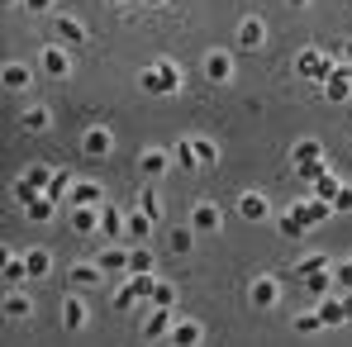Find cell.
I'll return each mask as SVG.
<instances>
[{
    "label": "cell",
    "instance_id": "obj_51",
    "mask_svg": "<svg viewBox=\"0 0 352 347\" xmlns=\"http://www.w3.org/2000/svg\"><path fill=\"white\" fill-rule=\"evenodd\" d=\"M286 5H291V10H305V5H309V0H286Z\"/></svg>",
    "mask_w": 352,
    "mask_h": 347
},
{
    "label": "cell",
    "instance_id": "obj_19",
    "mask_svg": "<svg viewBox=\"0 0 352 347\" xmlns=\"http://www.w3.org/2000/svg\"><path fill=\"white\" fill-rule=\"evenodd\" d=\"M100 276H105V271H100V262H72V267H67V286H72V290L100 286Z\"/></svg>",
    "mask_w": 352,
    "mask_h": 347
},
{
    "label": "cell",
    "instance_id": "obj_49",
    "mask_svg": "<svg viewBox=\"0 0 352 347\" xmlns=\"http://www.w3.org/2000/svg\"><path fill=\"white\" fill-rule=\"evenodd\" d=\"M343 309H348V324H352V290H343Z\"/></svg>",
    "mask_w": 352,
    "mask_h": 347
},
{
    "label": "cell",
    "instance_id": "obj_22",
    "mask_svg": "<svg viewBox=\"0 0 352 347\" xmlns=\"http://www.w3.org/2000/svg\"><path fill=\"white\" fill-rule=\"evenodd\" d=\"M19 128H24V133H48V128H53V110H48V105H24V110H19Z\"/></svg>",
    "mask_w": 352,
    "mask_h": 347
},
{
    "label": "cell",
    "instance_id": "obj_33",
    "mask_svg": "<svg viewBox=\"0 0 352 347\" xmlns=\"http://www.w3.org/2000/svg\"><path fill=\"white\" fill-rule=\"evenodd\" d=\"M58 210H62L58 200H48V195H38V200H34V205L24 210V219H34V224H48V219H53Z\"/></svg>",
    "mask_w": 352,
    "mask_h": 347
},
{
    "label": "cell",
    "instance_id": "obj_38",
    "mask_svg": "<svg viewBox=\"0 0 352 347\" xmlns=\"http://www.w3.org/2000/svg\"><path fill=\"white\" fill-rule=\"evenodd\" d=\"M153 267H157V252H148V247H133V252H129V276L153 271Z\"/></svg>",
    "mask_w": 352,
    "mask_h": 347
},
{
    "label": "cell",
    "instance_id": "obj_50",
    "mask_svg": "<svg viewBox=\"0 0 352 347\" xmlns=\"http://www.w3.org/2000/svg\"><path fill=\"white\" fill-rule=\"evenodd\" d=\"M105 5H115V10H124V5H133V0H105Z\"/></svg>",
    "mask_w": 352,
    "mask_h": 347
},
{
    "label": "cell",
    "instance_id": "obj_25",
    "mask_svg": "<svg viewBox=\"0 0 352 347\" xmlns=\"http://www.w3.org/2000/svg\"><path fill=\"white\" fill-rule=\"evenodd\" d=\"M0 309H5L10 324H24V319L34 314V300H29L24 290H5V304H0Z\"/></svg>",
    "mask_w": 352,
    "mask_h": 347
},
{
    "label": "cell",
    "instance_id": "obj_21",
    "mask_svg": "<svg viewBox=\"0 0 352 347\" xmlns=\"http://www.w3.org/2000/svg\"><path fill=\"white\" fill-rule=\"evenodd\" d=\"M86 324H91L86 300H81V295H67V300H62V328H72V333H76V328H86Z\"/></svg>",
    "mask_w": 352,
    "mask_h": 347
},
{
    "label": "cell",
    "instance_id": "obj_48",
    "mask_svg": "<svg viewBox=\"0 0 352 347\" xmlns=\"http://www.w3.org/2000/svg\"><path fill=\"white\" fill-rule=\"evenodd\" d=\"M338 62H343V67H348V71H352V38H348V43H343V48H338Z\"/></svg>",
    "mask_w": 352,
    "mask_h": 347
},
{
    "label": "cell",
    "instance_id": "obj_20",
    "mask_svg": "<svg viewBox=\"0 0 352 347\" xmlns=\"http://www.w3.org/2000/svg\"><path fill=\"white\" fill-rule=\"evenodd\" d=\"M67 229L76 238H96L100 233V210H67Z\"/></svg>",
    "mask_w": 352,
    "mask_h": 347
},
{
    "label": "cell",
    "instance_id": "obj_28",
    "mask_svg": "<svg viewBox=\"0 0 352 347\" xmlns=\"http://www.w3.org/2000/svg\"><path fill=\"white\" fill-rule=\"evenodd\" d=\"M172 328H176L172 309H153V314H148V324H143V333H148L153 343H162V338H172Z\"/></svg>",
    "mask_w": 352,
    "mask_h": 347
},
{
    "label": "cell",
    "instance_id": "obj_15",
    "mask_svg": "<svg viewBox=\"0 0 352 347\" xmlns=\"http://www.w3.org/2000/svg\"><path fill=\"white\" fill-rule=\"evenodd\" d=\"M319 96H324V100H333V105L352 100V71H348V67H338V71H333V76L319 86Z\"/></svg>",
    "mask_w": 352,
    "mask_h": 347
},
{
    "label": "cell",
    "instance_id": "obj_34",
    "mask_svg": "<svg viewBox=\"0 0 352 347\" xmlns=\"http://www.w3.org/2000/svg\"><path fill=\"white\" fill-rule=\"evenodd\" d=\"M72 186H76V176H72V172H58L53 181H48V200H58L62 210H67V195H72Z\"/></svg>",
    "mask_w": 352,
    "mask_h": 347
},
{
    "label": "cell",
    "instance_id": "obj_23",
    "mask_svg": "<svg viewBox=\"0 0 352 347\" xmlns=\"http://www.w3.org/2000/svg\"><path fill=\"white\" fill-rule=\"evenodd\" d=\"M172 347H200L205 343V324H195V319H176L172 338H167Z\"/></svg>",
    "mask_w": 352,
    "mask_h": 347
},
{
    "label": "cell",
    "instance_id": "obj_5",
    "mask_svg": "<svg viewBox=\"0 0 352 347\" xmlns=\"http://www.w3.org/2000/svg\"><path fill=\"white\" fill-rule=\"evenodd\" d=\"M200 71H205V81H214V86H229L234 81V53H224V48H210L205 62H200Z\"/></svg>",
    "mask_w": 352,
    "mask_h": 347
},
{
    "label": "cell",
    "instance_id": "obj_31",
    "mask_svg": "<svg viewBox=\"0 0 352 347\" xmlns=\"http://www.w3.org/2000/svg\"><path fill=\"white\" fill-rule=\"evenodd\" d=\"M338 190H343V176H333V172H324L319 181H309V195H319V200H338Z\"/></svg>",
    "mask_w": 352,
    "mask_h": 347
},
{
    "label": "cell",
    "instance_id": "obj_14",
    "mask_svg": "<svg viewBox=\"0 0 352 347\" xmlns=\"http://www.w3.org/2000/svg\"><path fill=\"white\" fill-rule=\"evenodd\" d=\"M295 214L305 219V229H319V224H324V219H333L338 210H333L329 200H319V195H309V200H300V205H295Z\"/></svg>",
    "mask_w": 352,
    "mask_h": 347
},
{
    "label": "cell",
    "instance_id": "obj_53",
    "mask_svg": "<svg viewBox=\"0 0 352 347\" xmlns=\"http://www.w3.org/2000/svg\"><path fill=\"white\" fill-rule=\"evenodd\" d=\"M143 5H167V0H143Z\"/></svg>",
    "mask_w": 352,
    "mask_h": 347
},
{
    "label": "cell",
    "instance_id": "obj_40",
    "mask_svg": "<svg viewBox=\"0 0 352 347\" xmlns=\"http://www.w3.org/2000/svg\"><path fill=\"white\" fill-rule=\"evenodd\" d=\"M110 304H115L119 314H129V309H133V304H138V295H133V286H129V281H124V286H119L115 295H110Z\"/></svg>",
    "mask_w": 352,
    "mask_h": 347
},
{
    "label": "cell",
    "instance_id": "obj_13",
    "mask_svg": "<svg viewBox=\"0 0 352 347\" xmlns=\"http://www.w3.org/2000/svg\"><path fill=\"white\" fill-rule=\"evenodd\" d=\"M186 138H190L195 172H210V167H219V143H214V138H200V133H186Z\"/></svg>",
    "mask_w": 352,
    "mask_h": 347
},
{
    "label": "cell",
    "instance_id": "obj_54",
    "mask_svg": "<svg viewBox=\"0 0 352 347\" xmlns=\"http://www.w3.org/2000/svg\"><path fill=\"white\" fill-rule=\"evenodd\" d=\"M348 262H352V252H348Z\"/></svg>",
    "mask_w": 352,
    "mask_h": 347
},
{
    "label": "cell",
    "instance_id": "obj_36",
    "mask_svg": "<svg viewBox=\"0 0 352 347\" xmlns=\"http://www.w3.org/2000/svg\"><path fill=\"white\" fill-rule=\"evenodd\" d=\"M10 195H14V205H19V210H29V205H34V200H38V195H43V190H38V186H34V181H29V176H19V181H14V190H10Z\"/></svg>",
    "mask_w": 352,
    "mask_h": 347
},
{
    "label": "cell",
    "instance_id": "obj_11",
    "mask_svg": "<svg viewBox=\"0 0 352 347\" xmlns=\"http://www.w3.org/2000/svg\"><path fill=\"white\" fill-rule=\"evenodd\" d=\"M190 229L195 233H219L224 229V210H219L214 200H200V205L190 210Z\"/></svg>",
    "mask_w": 352,
    "mask_h": 347
},
{
    "label": "cell",
    "instance_id": "obj_10",
    "mask_svg": "<svg viewBox=\"0 0 352 347\" xmlns=\"http://www.w3.org/2000/svg\"><path fill=\"white\" fill-rule=\"evenodd\" d=\"M0 86H5L10 96H24V91L34 86V67H29V62H5V67H0Z\"/></svg>",
    "mask_w": 352,
    "mask_h": 347
},
{
    "label": "cell",
    "instance_id": "obj_30",
    "mask_svg": "<svg viewBox=\"0 0 352 347\" xmlns=\"http://www.w3.org/2000/svg\"><path fill=\"white\" fill-rule=\"evenodd\" d=\"M153 224H157V219H148V214L129 210V243H133V247H143V243L153 238Z\"/></svg>",
    "mask_w": 352,
    "mask_h": 347
},
{
    "label": "cell",
    "instance_id": "obj_29",
    "mask_svg": "<svg viewBox=\"0 0 352 347\" xmlns=\"http://www.w3.org/2000/svg\"><path fill=\"white\" fill-rule=\"evenodd\" d=\"M24 262H29V276H34V281L53 276V252H48V247H24Z\"/></svg>",
    "mask_w": 352,
    "mask_h": 347
},
{
    "label": "cell",
    "instance_id": "obj_52",
    "mask_svg": "<svg viewBox=\"0 0 352 347\" xmlns=\"http://www.w3.org/2000/svg\"><path fill=\"white\" fill-rule=\"evenodd\" d=\"M0 5H5V10H14V5H24V0H0Z\"/></svg>",
    "mask_w": 352,
    "mask_h": 347
},
{
    "label": "cell",
    "instance_id": "obj_46",
    "mask_svg": "<svg viewBox=\"0 0 352 347\" xmlns=\"http://www.w3.org/2000/svg\"><path fill=\"white\" fill-rule=\"evenodd\" d=\"M333 210H338V214H352V186H343V190H338V200H333Z\"/></svg>",
    "mask_w": 352,
    "mask_h": 347
},
{
    "label": "cell",
    "instance_id": "obj_4",
    "mask_svg": "<svg viewBox=\"0 0 352 347\" xmlns=\"http://www.w3.org/2000/svg\"><path fill=\"white\" fill-rule=\"evenodd\" d=\"M172 148H143L138 153V176H148V181H162V176H172Z\"/></svg>",
    "mask_w": 352,
    "mask_h": 347
},
{
    "label": "cell",
    "instance_id": "obj_2",
    "mask_svg": "<svg viewBox=\"0 0 352 347\" xmlns=\"http://www.w3.org/2000/svg\"><path fill=\"white\" fill-rule=\"evenodd\" d=\"M338 67H343V62L329 58V53H319V48H300V58H295V71H300L305 81H314V86H324Z\"/></svg>",
    "mask_w": 352,
    "mask_h": 347
},
{
    "label": "cell",
    "instance_id": "obj_43",
    "mask_svg": "<svg viewBox=\"0 0 352 347\" xmlns=\"http://www.w3.org/2000/svg\"><path fill=\"white\" fill-rule=\"evenodd\" d=\"M172 304H176V286L157 281V290H153V309H172Z\"/></svg>",
    "mask_w": 352,
    "mask_h": 347
},
{
    "label": "cell",
    "instance_id": "obj_41",
    "mask_svg": "<svg viewBox=\"0 0 352 347\" xmlns=\"http://www.w3.org/2000/svg\"><path fill=\"white\" fill-rule=\"evenodd\" d=\"M291 328H295V333H319V328H324V319H319V309H309V314H295Z\"/></svg>",
    "mask_w": 352,
    "mask_h": 347
},
{
    "label": "cell",
    "instance_id": "obj_27",
    "mask_svg": "<svg viewBox=\"0 0 352 347\" xmlns=\"http://www.w3.org/2000/svg\"><path fill=\"white\" fill-rule=\"evenodd\" d=\"M319 271H333V262H329V252H309V257H300L295 262V281H309V276H319Z\"/></svg>",
    "mask_w": 352,
    "mask_h": 347
},
{
    "label": "cell",
    "instance_id": "obj_47",
    "mask_svg": "<svg viewBox=\"0 0 352 347\" xmlns=\"http://www.w3.org/2000/svg\"><path fill=\"white\" fill-rule=\"evenodd\" d=\"M53 5H58V0H24V10H29V14H48Z\"/></svg>",
    "mask_w": 352,
    "mask_h": 347
},
{
    "label": "cell",
    "instance_id": "obj_18",
    "mask_svg": "<svg viewBox=\"0 0 352 347\" xmlns=\"http://www.w3.org/2000/svg\"><path fill=\"white\" fill-rule=\"evenodd\" d=\"M248 300H252L257 309H272V304L281 300V281H276V276H257V281L248 286Z\"/></svg>",
    "mask_w": 352,
    "mask_h": 347
},
{
    "label": "cell",
    "instance_id": "obj_8",
    "mask_svg": "<svg viewBox=\"0 0 352 347\" xmlns=\"http://www.w3.org/2000/svg\"><path fill=\"white\" fill-rule=\"evenodd\" d=\"M0 281H5V290H24L29 281H34L24 252H5V262H0Z\"/></svg>",
    "mask_w": 352,
    "mask_h": 347
},
{
    "label": "cell",
    "instance_id": "obj_7",
    "mask_svg": "<svg viewBox=\"0 0 352 347\" xmlns=\"http://www.w3.org/2000/svg\"><path fill=\"white\" fill-rule=\"evenodd\" d=\"M38 71H43V76H53V81L72 76V53H67L62 43H48V48L38 53Z\"/></svg>",
    "mask_w": 352,
    "mask_h": 347
},
{
    "label": "cell",
    "instance_id": "obj_17",
    "mask_svg": "<svg viewBox=\"0 0 352 347\" xmlns=\"http://www.w3.org/2000/svg\"><path fill=\"white\" fill-rule=\"evenodd\" d=\"M238 214H243L248 224H262V219L272 214V205H267L262 190H243V195H238Z\"/></svg>",
    "mask_w": 352,
    "mask_h": 347
},
{
    "label": "cell",
    "instance_id": "obj_6",
    "mask_svg": "<svg viewBox=\"0 0 352 347\" xmlns=\"http://www.w3.org/2000/svg\"><path fill=\"white\" fill-rule=\"evenodd\" d=\"M234 43L243 48V53H257V48L267 43V24H262L257 14H243V19H238V29H234Z\"/></svg>",
    "mask_w": 352,
    "mask_h": 347
},
{
    "label": "cell",
    "instance_id": "obj_3",
    "mask_svg": "<svg viewBox=\"0 0 352 347\" xmlns=\"http://www.w3.org/2000/svg\"><path fill=\"white\" fill-rule=\"evenodd\" d=\"M100 205H105V186L76 176V186H72V195H67V210H100Z\"/></svg>",
    "mask_w": 352,
    "mask_h": 347
},
{
    "label": "cell",
    "instance_id": "obj_24",
    "mask_svg": "<svg viewBox=\"0 0 352 347\" xmlns=\"http://www.w3.org/2000/svg\"><path fill=\"white\" fill-rule=\"evenodd\" d=\"M133 210L148 214V219H162V190H157V181H148V186L133 195Z\"/></svg>",
    "mask_w": 352,
    "mask_h": 347
},
{
    "label": "cell",
    "instance_id": "obj_9",
    "mask_svg": "<svg viewBox=\"0 0 352 347\" xmlns=\"http://www.w3.org/2000/svg\"><path fill=\"white\" fill-rule=\"evenodd\" d=\"M314 162H329V157H324V138H295L291 143V167L305 172V167H314Z\"/></svg>",
    "mask_w": 352,
    "mask_h": 347
},
{
    "label": "cell",
    "instance_id": "obj_12",
    "mask_svg": "<svg viewBox=\"0 0 352 347\" xmlns=\"http://www.w3.org/2000/svg\"><path fill=\"white\" fill-rule=\"evenodd\" d=\"M100 238H105V243H115V238H129V210L100 205Z\"/></svg>",
    "mask_w": 352,
    "mask_h": 347
},
{
    "label": "cell",
    "instance_id": "obj_35",
    "mask_svg": "<svg viewBox=\"0 0 352 347\" xmlns=\"http://www.w3.org/2000/svg\"><path fill=\"white\" fill-rule=\"evenodd\" d=\"M96 262H100V271H105V276H110V271H129V252H119V247L96 252Z\"/></svg>",
    "mask_w": 352,
    "mask_h": 347
},
{
    "label": "cell",
    "instance_id": "obj_26",
    "mask_svg": "<svg viewBox=\"0 0 352 347\" xmlns=\"http://www.w3.org/2000/svg\"><path fill=\"white\" fill-rule=\"evenodd\" d=\"M319 319H324V328H338V324H348V309H343V295H338V290L319 300Z\"/></svg>",
    "mask_w": 352,
    "mask_h": 347
},
{
    "label": "cell",
    "instance_id": "obj_1",
    "mask_svg": "<svg viewBox=\"0 0 352 347\" xmlns=\"http://www.w3.org/2000/svg\"><path fill=\"white\" fill-rule=\"evenodd\" d=\"M138 91L143 96H176L181 91V67L172 58H157L138 71Z\"/></svg>",
    "mask_w": 352,
    "mask_h": 347
},
{
    "label": "cell",
    "instance_id": "obj_37",
    "mask_svg": "<svg viewBox=\"0 0 352 347\" xmlns=\"http://www.w3.org/2000/svg\"><path fill=\"white\" fill-rule=\"evenodd\" d=\"M276 233H281V238H305V219H300V214H295V210H286V214H281V219H276Z\"/></svg>",
    "mask_w": 352,
    "mask_h": 347
},
{
    "label": "cell",
    "instance_id": "obj_42",
    "mask_svg": "<svg viewBox=\"0 0 352 347\" xmlns=\"http://www.w3.org/2000/svg\"><path fill=\"white\" fill-rule=\"evenodd\" d=\"M172 157H176V167H181V172H195V157H190V138H176Z\"/></svg>",
    "mask_w": 352,
    "mask_h": 347
},
{
    "label": "cell",
    "instance_id": "obj_39",
    "mask_svg": "<svg viewBox=\"0 0 352 347\" xmlns=\"http://www.w3.org/2000/svg\"><path fill=\"white\" fill-rule=\"evenodd\" d=\"M333 286H338V281H333V271H319V276H309V281H305V290H309L314 300H324V295H333Z\"/></svg>",
    "mask_w": 352,
    "mask_h": 347
},
{
    "label": "cell",
    "instance_id": "obj_45",
    "mask_svg": "<svg viewBox=\"0 0 352 347\" xmlns=\"http://www.w3.org/2000/svg\"><path fill=\"white\" fill-rule=\"evenodd\" d=\"M333 281H338V290H352V262L333 267Z\"/></svg>",
    "mask_w": 352,
    "mask_h": 347
},
{
    "label": "cell",
    "instance_id": "obj_44",
    "mask_svg": "<svg viewBox=\"0 0 352 347\" xmlns=\"http://www.w3.org/2000/svg\"><path fill=\"white\" fill-rule=\"evenodd\" d=\"M190 243H195V229H190V224L172 229V252H190Z\"/></svg>",
    "mask_w": 352,
    "mask_h": 347
},
{
    "label": "cell",
    "instance_id": "obj_16",
    "mask_svg": "<svg viewBox=\"0 0 352 347\" xmlns=\"http://www.w3.org/2000/svg\"><path fill=\"white\" fill-rule=\"evenodd\" d=\"M110 153H115V133H110V128H86L81 157H110Z\"/></svg>",
    "mask_w": 352,
    "mask_h": 347
},
{
    "label": "cell",
    "instance_id": "obj_32",
    "mask_svg": "<svg viewBox=\"0 0 352 347\" xmlns=\"http://www.w3.org/2000/svg\"><path fill=\"white\" fill-rule=\"evenodd\" d=\"M58 38L62 43H86V24L76 14H58Z\"/></svg>",
    "mask_w": 352,
    "mask_h": 347
}]
</instances>
